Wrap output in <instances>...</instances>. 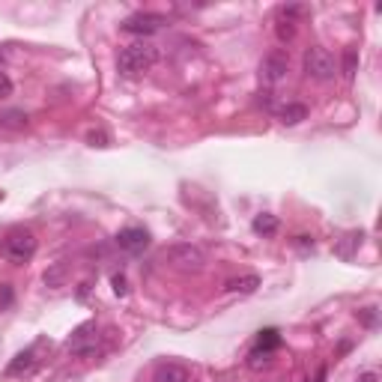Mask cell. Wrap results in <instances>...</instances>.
Returning a JSON list of instances; mask_svg holds the SVG:
<instances>
[{
    "label": "cell",
    "instance_id": "2e32d148",
    "mask_svg": "<svg viewBox=\"0 0 382 382\" xmlns=\"http://www.w3.org/2000/svg\"><path fill=\"white\" fill-rule=\"evenodd\" d=\"M341 69H344V78H346V81L356 78V72H359V51H356V48H346V51H344V66H341Z\"/></svg>",
    "mask_w": 382,
    "mask_h": 382
},
{
    "label": "cell",
    "instance_id": "9a60e30c",
    "mask_svg": "<svg viewBox=\"0 0 382 382\" xmlns=\"http://www.w3.org/2000/svg\"><path fill=\"white\" fill-rule=\"evenodd\" d=\"M278 218L272 216V212H260V216H254V221H251V230L257 233V236H275L278 233Z\"/></svg>",
    "mask_w": 382,
    "mask_h": 382
},
{
    "label": "cell",
    "instance_id": "8fae6325",
    "mask_svg": "<svg viewBox=\"0 0 382 382\" xmlns=\"http://www.w3.org/2000/svg\"><path fill=\"white\" fill-rule=\"evenodd\" d=\"M33 368H36V349L30 346V349H21V353L6 364V376H27Z\"/></svg>",
    "mask_w": 382,
    "mask_h": 382
},
{
    "label": "cell",
    "instance_id": "cb8c5ba5",
    "mask_svg": "<svg viewBox=\"0 0 382 382\" xmlns=\"http://www.w3.org/2000/svg\"><path fill=\"white\" fill-rule=\"evenodd\" d=\"M299 245H302V248H314V239H308V236H299Z\"/></svg>",
    "mask_w": 382,
    "mask_h": 382
},
{
    "label": "cell",
    "instance_id": "603a6c76",
    "mask_svg": "<svg viewBox=\"0 0 382 382\" xmlns=\"http://www.w3.org/2000/svg\"><path fill=\"white\" fill-rule=\"evenodd\" d=\"M87 141L93 144V147H108V134H105V132H90Z\"/></svg>",
    "mask_w": 382,
    "mask_h": 382
},
{
    "label": "cell",
    "instance_id": "ba28073f",
    "mask_svg": "<svg viewBox=\"0 0 382 382\" xmlns=\"http://www.w3.org/2000/svg\"><path fill=\"white\" fill-rule=\"evenodd\" d=\"M117 248H123L126 254H141L149 248V233L144 230V227H126V230L117 233Z\"/></svg>",
    "mask_w": 382,
    "mask_h": 382
},
{
    "label": "cell",
    "instance_id": "6da1fadb",
    "mask_svg": "<svg viewBox=\"0 0 382 382\" xmlns=\"http://www.w3.org/2000/svg\"><path fill=\"white\" fill-rule=\"evenodd\" d=\"M156 60H159V48H156V45H149V42H132V45H126V48L120 51L117 69H120L123 78H137V75H144L147 69L156 66Z\"/></svg>",
    "mask_w": 382,
    "mask_h": 382
},
{
    "label": "cell",
    "instance_id": "5bb4252c",
    "mask_svg": "<svg viewBox=\"0 0 382 382\" xmlns=\"http://www.w3.org/2000/svg\"><path fill=\"white\" fill-rule=\"evenodd\" d=\"M257 287H260V278H257V275H242V278H233V281H227V284H224L227 293H239V296H251V293H257Z\"/></svg>",
    "mask_w": 382,
    "mask_h": 382
},
{
    "label": "cell",
    "instance_id": "7a4b0ae2",
    "mask_svg": "<svg viewBox=\"0 0 382 382\" xmlns=\"http://www.w3.org/2000/svg\"><path fill=\"white\" fill-rule=\"evenodd\" d=\"M36 248H39L36 236L30 233V230H24V227H18V230H12V233L4 239V245H0V254H4L9 263L24 266V263H30V260H33Z\"/></svg>",
    "mask_w": 382,
    "mask_h": 382
},
{
    "label": "cell",
    "instance_id": "e0dca14e",
    "mask_svg": "<svg viewBox=\"0 0 382 382\" xmlns=\"http://www.w3.org/2000/svg\"><path fill=\"white\" fill-rule=\"evenodd\" d=\"M275 33H278V39H281V42H290V39L296 36V24H293V21L278 18V27H275Z\"/></svg>",
    "mask_w": 382,
    "mask_h": 382
},
{
    "label": "cell",
    "instance_id": "3957f363",
    "mask_svg": "<svg viewBox=\"0 0 382 382\" xmlns=\"http://www.w3.org/2000/svg\"><path fill=\"white\" fill-rule=\"evenodd\" d=\"M304 75L314 81H331L334 75H338V63H334V57L331 51L326 48H319V45H314V48L304 51Z\"/></svg>",
    "mask_w": 382,
    "mask_h": 382
},
{
    "label": "cell",
    "instance_id": "4fadbf2b",
    "mask_svg": "<svg viewBox=\"0 0 382 382\" xmlns=\"http://www.w3.org/2000/svg\"><path fill=\"white\" fill-rule=\"evenodd\" d=\"M278 120L284 126H299L302 120H308V105H302V102H287L284 108L278 111Z\"/></svg>",
    "mask_w": 382,
    "mask_h": 382
},
{
    "label": "cell",
    "instance_id": "8992f818",
    "mask_svg": "<svg viewBox=\"0 0 382 382\" xmlns=\"http://www.w3.org/2000/svg\"><path fill=\"white\" fill-rule=\"evenodd\" d=\"M281 346V331L278 329H263L257 331V341H254V349H251V368H263V364H269L272 353Z\"/></svg>",
    "mask_w": 382,
    "mask_h": 382
},
{
    "label": "cell",
    "instance_id": "ac0fdd59",
    "mask_svg": "<svg viewBox=\"0 0 382 382\" xmlns=\"http://www.w3.org/2000/svg\"><path fill=\"white\" fill-rule=\"evenodd\" d=\"M111 284H114V296H120V299H126V296H129V281H126V275H123V272H117L114 278H111Z\"/></svg>",
    "mask_w": 382,
    "mask_h": 382
},
{
    "label": "cell",
    "instance_id": "9c48e42d",
    "mask_svg": "<svg viewBox=\"0 0 382 382\" xmlns=\"http://www.w3.org/2000/svg\"><path fill=\"white\" fill-rule=\"evenodd\" d=\"M287 69H290V63H287V54L284 51H272V54L263 57V63H260V75H263L266 84L284 81L287 78Z\"/></svg>",
    "mask_w": 382,
    "mask_h": 382
},
{
    "label": "cell",
    "instance_id": "ffe728a7",
    "mask_svg": "<svg viewBox=\"0 0 382 382\" xmlns=\"http://www.w3.org/2000/svg\"><path fill=\"white\" fill-rule=\"evenodd\" d=\"M359 319H361V323L368 326V329H376V308H361V311H359Z\"/></svg>",
    "mask_w": 382,
    "mask_h": 382
},
{
    "label": "cell",
    "instance_id": "7c38bea8",
    "mask_svg": "<svg viewBox=\"0 0 382 382\" xmlns=\"http://www.w3.org/2000/svg\"><path fill=\"white\" fill-rule=\"evenodd\" d=\"M361 239H364L361 230H349V233H344L338 242H334V254H338L341 260H353L356 251H359V245H361Z\"/></svg>",
    "mask_w": 382,
    "mask_h": 382
},
{
    "label": "cell",
    "instance_id": "277c9868",
    "mask_svg": "<svg viewBox=\"0 0 382 382\" xmlns=\"http://www.w3.org/2000/svg\"><path fill=\"white\" fill-rule=\"evenodd\" d=\"M66 349L72 356H93L99 349V329H96V323H84V326L75 329L69 334V341H66Z\"/></svg>",
    "mask_w": 382,
    "mask_h": 382
},
{
    "label": "cell",
    "instance_id": "30bf717a",
    "mask_svg": "<svg viewBox=\"0 0 382 382\" xmlns=\"http://www.w3.org/2000/svg\"><path fill=\"white\" fill-rule=\"evenodd\" d=\"M152 382H191V371L179 361H161L152 373Z\"/></svg>",
    "mask_w": 382,
    "mask_h": 382
},
{
    "label": "cell",
    "instance_id": "5b68a950",
    "mask_svg": "<svg viewBox=\"0 0 382 382\" xmlns=\"http://www.w3.org/2000/svg\"><path fill=\"white\" fill-rule=\"evenodd\" d=\"M164 24H167V18L159 12H134L120 24V30L132 33V36H149V33H156V30H161Z\"/></svg>",
    "mask_w": 382,
    "mask_h": 382
},
{
    "label": "cell",
    "instance_id": "7402d4cb",
    "mask_svg": "<svg viewBox=\"0 0 382 382\" xmlns=\"http://www.w3.org/2000/svg\"><path fill=\"white\" fill-rule=\"evenodd\" d=\"M12 96V81L6 72H0V99H9Z\"/></svg>",
    "mask_w": 382,
    "mask_h": 382
},
{
    "label": "cell",
    "instance_id": "d4e9b609",
    "mask_svg": "<svg viewBox=\"0 0 382 382\" xmlns=\"http://www.w3.org/2000/svg\"><path fill=\"white\" fill-rule=\"evenodd\" d=\"M359 382H376V373H361Z\"/></svg>",
    "mask_w": 382,
    "mask_h": 382
},
{
    "label": "cell",
    "instance_id": "d6986e66",
    "mask_svg": "<svg viewBox=\"0 0 382 382\" xmlns=\"http://www.w3.org/2000/svg\"><path fill=\"white\" fill-rule=\"evenodd\" d=\"M15 302V293H12V284H0V311H9Z\"/></svg>",
    "mask_w": 382,
    "mask_h": 382
},
{
    "label": "cell",
    "instance_id": "44dd1931",
    "mask_svg": "<svg viewBox=\"0 0 382 382\" xmlns=\"http://www.w3.org/2000/svg\"><path fill=\"white\" fill-rule=\"evenodd\" d=\"M63 272H66L63 266H54L51 272H45V284H48V287H57V281L63 278Z\"/></svg>",
    "mask_w": 382,
    "mask_h": 382
},
{
    "label": "cell",
    "instance_id": "52a82bcc",
    "mask_svg": "<svg viewBox=\"0 0 382 382\" xmlns=\"http://www.w3.org/2000/svg\"><path fill=\"white\" fill-rule=\"evenodd\" d=\"M167 260L179 269V272H201L206 266V254L197 248V245H174L171 251H167Z\"/></svg>",
    "mask_w": 382,
    "mask_h": 382
}]
</instances>
